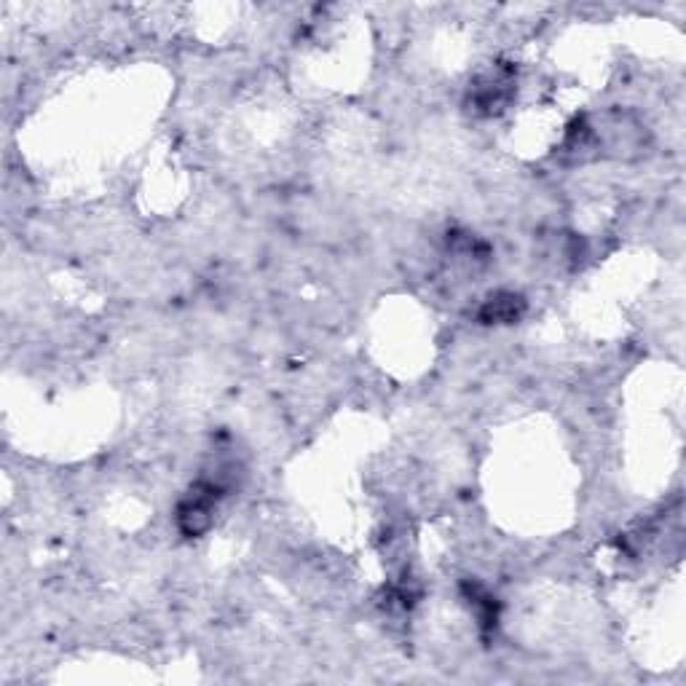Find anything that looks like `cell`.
Returning <instances> with one entry per match:
<instances>
[{
  "label": "cell",
  "mask_w": 686,
  "mask_h": 686,
  "mask_svg": "<svg viewBox=\"0 0 686 686\" xmlns=\"http://www.w3.org/2000/svg\"><path fill=\"white\" fill-rule=\"evenodd\" d=\"M226 485L221 481H199L188 491V496L178 504V528L185 537H202L210 531L212 515H215L217 502H221Z\"/></svg>",
  "instance_id": "cell-1"
},
{
  "label": "cell",
  "mask_w": 686,
  "mask_h": 686,
  "mask_svg": "<svg viewBox=\"0 0 686 686\" xmlns=\"http://www.w3.org/2000/svg\"><path fill=\"white\" fill-rule=\"evenodd\" d=\"M513 87H515L513 70L494 68V70L483 72V76L477 78V81L472 83V89H470L472 108H475V111H481V113L499 111V108L507 105L509 94H513Z\"/></svg>",
  "instance_id": "cell-2"
},
{
  "label": "cell",
  "mask_w": 686,
  "mask_h": 686,
  "mask_svg": "<svg viewBox=\"0 0 686 686\" xmlns=\"http://www.w3.org/2000/svg\"><path fill=\"white\" fill-rule=\"evenodd\" d=\"M524 312H526L524 297L515 293H496L483 303L481 319L485 325H507V322L524 317Z\"/></svg>",
  "instance_id": "cell-3"
}]
</instances>
